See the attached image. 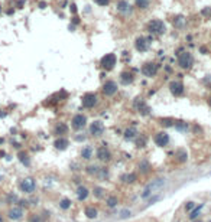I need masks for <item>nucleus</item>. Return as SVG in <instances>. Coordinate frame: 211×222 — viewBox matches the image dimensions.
Masks as SVG:
<instances>
[{
  "instance_id": "obj_19",
  "label": "nucleus",
  "mask_w": 211,
  "mask_h": 222,
  "mask_svg": "<svg viewBox=\"0 0 211 222\" xmlns=\"http://www.w3.org/2000/svg\"><path fill=\"white\" fill-rule=\"evenodd\" d=\"M54 146H55V149H58V150H65L68 146H69V140L65 139V137H58L55 140V143H54Z\"/></svg>"
},
{
  "instance_id": "obj_22",
  "label": "nucleus",
  "mask_w": 211,
  "mask_h": 222,
  "mask_svg": "<svg viewBox=\"0 0 211 222\" xmlns=\"http://www.w3.org/2000/svg\"><path fill=\"white\" fill-rule=\"evenodd\" d=\"M137 137V130L134 127H129L124 130V139L126 140H134Z\"/></svg>"
},
{
  "instance_id": "obj_44",
  "label": "nucleus",
  "mask_w": 211,
  "mask_h": 222,
  "mask_svg": "<svg viewBox=\"0 0 211 222\" xmlns=\"http://www.w3.org/2000/svg\"><path fill=\"white\" fill-rule=\"evenodd\" d=\"M200 51L202 52V54H207V48H205V46H201V48H200Z\"/></svg>"
},
{
  "instance_id": "obj_26",
  "label": "nucleus",
  "mask_w": 211,
  "mask_h": 222,
  "mask_svg": "<svg viewBox=\"0 0 211 222\" xmlns=\"http://www.w3.org/2000/svg\"><path fill=\"white\" fill-rule=\"evenodd\" d=\"M84 213L87 215V218H96L97 216V209L94 206H87L84 209Z\"/></svg>"
},
{
  "instance_id": "obj_15",
  "label": "nucleus",
  "mask_w": 211,
  "mask_h": 222,
  "mask_svg": "<svg viewBox=\"0 0 211 222\" xmlns=\"http://www.w3.org/2000/svg\"><path fill=\"white\" fill-rule=\"evenodd\" d=\"M96 156H97V159L101 160V162H110L111 160V152L106 146H100V147L97 149V152H96Z\"/></svg>"
},
{
  "instance_id": "obj_28",
  "label": "nucleus",
  "mask_w": 211,
  "mask_h": 222,
  "mask_svg": "<svg viewBox=\"0 0 211 222\" xmlns=\"http://www.w3.org/2000/svg\"><path fill=\"white\" fill-rule=\"evenodd\" d=\"M19 160L22 162L25 166H29V165H31V159H29V155H28V153H25V152H20V153H19Z\"/></svg>"
},
{
  "instance_id": "obj_38",
  "label": "nucleus",
  "mask_w": 211,
  "mask_h": 222,
  "mask_svg": "<svg viewBox=\"0 0 211 222\" xmlns=\"http://www.w3.org/2000/svg\"><path fill=\"white\" fill-rule=\"evenodd\" d=\"M202 206H204V205H200L198 208H195V211H194V212H191V215H189V218H191V219H195V218L198 216L197 213H200V211H201V208H202Z\"/></svg>"
},
{
  "instance_id": "obj_1",
  "label": "nucleus",
  "mask_w": 211,
  "mask_h": 222,
  "mask_svg": "<svg viewBox=\"0 0 211 222\" xmlns=\"http://www.w3.org/2000/svg\"><path fill=\"white\" fill-rule=\"evenodd\" d=\"M147 32L152 35H155V36H161V35H165L166 32V25L164 20H161V19H152V20H149L147 22Z\"/></svg>"
},
{
  "instance_id": "obj_34",
  "label": "nucleus",
  "mask_w": 211,
  "mask_h": 222,
  "mask_svg": "<svg viewBox=\"0 0 211 222\" xmlns=\"http://www.w3.org/2000/svg\"><path fill=\"white\" fill-rule=\"evenodd\" d=\"M161 121H162V126H165V127H172L175 124V120H172V118H162Z\"/></svg>"
},
{
  "instance_id": "obj_31",
  "label": "nucleus",
  "mask_w": 211,
  "mask_h": 222,
  "mask_svg": "<svg viewBox=\"0 0 211 222\" xmlns=\"http://www.w3.org/2000/svg\"><path fill=\"white\" fill-rule=\"evenodd\" d=\"M71 203H72V202H71L69 199H67V198H65V199H61L59 200V208L65 211V209H68V208H71Z\"/></svg>"
},
{
  "instance_id": "obj_10",
  "label": "nucleus",
  "mask_w": 211,
  "mask_h": 222,
  "mask_svg": "<svg viewBox=\"0 0 211 222\" xmlns=\"http://www.w3.org/2000/svg\"><path fill=\"white\" fill-rule=\"evenodd\" d=\"M116 10H117V13H120L122 16H129V15H132L133 7H132V4L129 3V0H117V3H116Z\"/></svg>"
},
{
  "instance_id": "obj_21",
  "label": "nucleus",
  "mask_w": 211,
  "mask_h": 222,
  "mask_svg": "<svg viewBox=\"0 0 211 222\" xmlns=\"http://www.w3.org/2000/svg\"><path fill=\"white\" fill-rule=\"evenodd\" d=\"M134 6L139 10H147L150 6V0H134Z\"/></svg>"
},
{
  "instance_id": "obj_30",
  "label": "nucleus",
  "mask_w": 211,
  "mask_h": 222,
  "mask_svg": "<svg viewBox=\"0 0 211 222\" xmlns=\"http://www.w3.org/2000/svg\"><path fill=\"white\" fill-rule=\"evenodd\" d=\"M123 179H124L126 183H134L136 179H137V175H136V173H129V175L123 176Z\"/></svg>"
},
{
  "instance_id": "obj_16",
  "label": "nucleus",
  "mask_w": 211,
  "mask_h": 222,
  "mask_svg": "<svg viewBox=\"0 0 211 222\" xmlns=\"http://www.w3.org/2000/svg\"><path fill=\"white\" fill-rule=\"evenodd\" d=\"M23 213H25V212H23V209L20 206H13V208L9 209L7 216H9L10 219H13V221H19V219L23 218Z\"/></svg>"
},
{
  "instance_id": "obj_24",
  "label": "nucleus",
  "mask_w": 211,
  "mask_h": 222,
  "mask_svg": "<svg viewBox=\"0 0 211 222\" xmlns=\"http://www.w3.org/2000/svg\"><path fill=\"white\" fill-rule=\"evenodd\" d=\"M136 107H137L139 112H142V114H149V107H147V104H146L143 100L137 101V102H136Z\"/></svg>"
},
{
  "instance_id": "obj_46",
  "label": "nucleus",
  "mask_w": 211,
  "mask_h": 222,
  "mask_svg": "<svg viewBox=\"0 0 211 222\" xmlns=\"http://www.w3.org/2000/svg\"><path fill=\"white\" fill-rule=\"evenodd\" d=\"M208 104H210V107H211V98H210V100H208Z\"/></svg>"
},
{
  "instance_id": "obj_6",
  "label": "nucleus",
  "mask_w": 211,
  "mask_h": 222,
  "mask_svg": "<svg viewBox=\"0 0 211 222\" xmlns=\"http://www.w3.org/2000/svg\"><path fill=\"white\" fill-rule=\"evenodd\" d=\"M19 188H20V190H22L23 193L31 195V193H34L35 189H36V182H35L34 178H25L20 180Z\"/></svg>"
},
{
  "instance_id": "obj_13",
  "label": "nucleus",
  "mask_w": 211,
  "mask_h": 222,
  "mask_svg": "<svg viewBox=\"0 0 211 222\" xmlns=\"http://www.w3.org/2000/svg\"><path fill=\"white\" fill-rule=\"evenodd\" d=\"M169 91L172 92V95L175 97H181L185 92V85L181 81H171L169 82Z\"/></svg>"
},
{
  "instance_id": "obj_2",
  "label": "nucleus",
  "mask_w": 211,
  "mask_h": 222,
  "mask_svg": "<svg viewBox=\"0 0 211 222\" xmlns=\"http://www.w3.org/2000/svg\"><path fill=\"white\" fill-rule=\"evenodd\" d=\"M194 55L188 52V51H184L182 54H178V67L181 69H191L194 65Z\"/></svg>"
},
{
  "instance_id": "obj_18",
  "label": "nucleus",
  "mask_w": 211,
  "mask_h": 222,
  "mask_svg": "<svg viewBox=\"0 0 211 222\" xmlns=\"http://www.w3.org/2000/svg\"><path fill=\"white\" fill-rule=\"evenodd\" d=\"M54 133H55L58 137H64V136L68 133V126L62 121L58 123V124L55 126V128H54Z\"/></svg>"
},
{
  "instance_id": "obj_23",
  "label": "nucleus",
  "mask_w": 211,
  "mask_h": 222,
  "mask_svg": "<svg viewBox=\"0 0 211 222\" xmlns=\"http://www.w3.org/2000/svg\"><path fill=\"white\" fill-rule=\"evenodd\" d=\"M93 147L91 146H85V147H83V150H81V157L84 159V160H90L91 157H93Z\"/></svg>"
},
{
  "instance_id": "obj_27",
  "label": "nucleus",
  "mask_w": 211,
  "mask_h": 222,
  "mask_svg": "<svg viewBox=\"0 0 211 222\" xmlns=\"http://www.w3.org/2000/svg\"><path fill=\"white\" fill-rule=\"evenodd\" d=\"M172 23H174V26H175L177 29H181V28L184 26V23H185V19H184L182 16H177V17L172 19Z\"/></svg>"
},
{
  "instance_id": "obj_17",
  "label": "nucleus",
  "mask_w": 211,
  "mask_h": 222,
  "mask_svg": "<svg viewBox=\"0 0 211 222\" xmlns=\"http://www.w3.org/2000/svg\"><path fill=\"white\" fill-rule=\"evenodd\" d=\"M133 81H134V75L132 71H123L122 74H120V82H122L123 85H129Z\"/></svg>"
},
{
  "instance_id": "obj_45",
  "label": "nucleus",
  "mask_w": 211,
  "mask_h": 222,
  "mask_svg": "<svg viewBox=\"0 0 211 222\" xmlns=\"http://www.w3.org/2000/svg\"><path fill=\"white\" fill-rule=\"evenodd\" d=\"M0 222H3V218H1V215H0Z\"/></svg>"
},
{
  "instance_id": "obj_41",
  "label": "nucleus",
  "mask_w": 211,
  "mask_h": 222,
  "mask_svg": "<svg viewBox=\"0 0 211 222\" xmlns=\"http://www.w3.org/2000/svg\"><path fill=\"white\" fill-rule=\"evenodd\" d=\"M194 208V202H188V205H185V209H188V211H191Z\"/></svg>"
},
{
  "instance_id": "obj_25",
  "label": "nucleus",
  "mask_w": 211,
  "mask_h": 222,
  "mask_svg": "<svg viewBox=\"0 0 211 222\" xmlns=\"http://www.w3.org/2000/svg\"><path fill=\"white\" fill-rule=\"evenodd\" d=\"M106 203H107V206L109 208H114V206H117V203H119V199H117V196H107V199H106Z\"/></svg>"
},
{
  "instance_id": "obj_48",
  "label": "nucleus",
  "mask_w": 211,
  "mask_h": 222,
  "mask_svg": "<svg viewBox=\"0 0 211 222\" xmlns=\"http://www.w3.org/2000/svg\"><path fill=\"white\" fill-rule=\"evenodd\" d=\"M210 17H211V13H210Z\"/></svg>"
},
{
  "instance_id": "obj_12",
  "label": "nucleus",
  "mask_w": 211,
  "mask_h": 222,
  "mask_svg": "<svg viewBox=\"0 0 211 222\" xmlns=\"http://www.w3.org/2000/svg\"><path fill=\"white\" fill-rule=\"evenodd\" d=\"M106 127H104V123L101 120H94V121L90 124V134L93 137H100L101 134L104 133Z\"/></svg>"
},
{
  "instance_id": "obj_32",
  "label": "nucleus",
  "mask_w": 211,
  "mask_h": 222,
  "mask_svg": "<svg viewBox=\"0 0 211 222\" xmlns=\"http://www.w3.org/2000/svg\"><path fill=\"white\" fill-rule=\"evenodd\" d=\"M178 162H179V163H184V162H187V159H188V157H187V152H185V150H178Z\"/></svg>"
},
{
  "instance_id": "obj_11",
  "label": "nucleus",
  "mask_w": 211,
  "mask_h": 222,
  "mask_svg": "<svg viewBox=\"0 0 211 222\" xmlns=\"http://www.w3.org/2000/svg\"><path fill=\"white\" fill-rule=\"evenodd\" d=\"M87 126V117L84 114H75L72 118H71V127L74 130H83L84 127Z\"/></svg>"
},
{
  "instance_id": "obj_47",
  "label": "nucleus",
  "mask_w": 211,
  "mask_h": 222,
  "mask_svg": "<svg viewBox=\"0 0 211 222\" xmlns=\"http://www.w3.org/2000/svg\"><path fill=\"white\" fill-rule=\"evenodd\" d=\"M0 13H1V4H0Z\"/></svg>"
},
{
  "instance_id": "obj_42",
  "label": "nucleus",
  "mask_w": 211,
  "mask_h": 222,
  "mask_svg": "<svg viewBox=\"0 0 211 222\" xmlns=\"http://www.w3.org/2000/svg\"><path fill=\"white\" fill-rule=\"evenodd\" d=\"M69 10L75 15V13H77V6H75V4H71V6H69Z\"/></svg>"
},
{
  "instance_id": "obj_39",
  "label": "nucleus",
  "mask_w": 211,
  "mask_h": 222,
  "mask_svg": "<svg viewBox=\"0 0 211 222\" xmlns=\"http://www.w3.org/2000/svg\"><path fill=\"white\" fill-rule=\"evenodd\" d=\"M96 1V4H99L101 7H106V6H109V3H110V0H94Z\"/></svg>"
},
{
  "instance_id": "obj_5",
  "label": "nucleus",
  "mask_w": 211,
  "mask_h": 222,
  "mask_svg": "<svg viewBox=\"0 0 211 222\" xmlns=\"http://www.w3.org/2000/svg\"><path fill=\"white\" fill-rule=\"evenodd\" d=\"M140 72H142L143 77H146V78L156 77V74L159 72V64H156V62H146L143 67H142Z\"/></svg>"
},
{
  "instance_id": "obj_3",
  "label": "nucleus",
  "mask_w": 211,
  "mask_h": 222,
  "mask_svg": "<svg viewBox=\"0 0 211 222\" xmlns=\"http://www.w3.org/2000/svg\"><path fill=\"white\" fill-rule=\"evenodd\" d=\"M165 185V179L159 178V179H155V180H152V182H149L147 185H146V188L143 189V193H142V198H147L149 195H152L155 190L158 189H161L162 186Z\"/></svg>"
},
{
  "instance_id": "obj_20",
  "label": "nucleus",
  "mask_w": 211,
  "mask_h": 222,
  "mask_svg": "<svg viewBox=\"0 0 211 222\" xmlns=\"http://www.w3.org/2000/svg\"><path fill=\"white\" fill-rule=\"evenodd\" d=\"M88 195H90V192H88V189L85 188V186H80V188L77 189L78 200H85L87 198H88Z\"/></svg>"
},
{
  "instance_id": "obj_14",
  "label": "nucleus",
  "mask_w": 211,
  "mask_h": 222,
  "mask_svg": "<svg viewBox=\"0 0 211 222\" xmlns=\"http://www.w3.org/2000/svg\"><path fill=\"white\" fill-rule=\"evenodd\" d=\"M153 141L158 147H165L169 143V134L166 131H158V133L153 136Z\"/></svg>"
},
{
  "instance_id": "obj_4",
  "label": "nucleus",
  "mask_w": 211,
  "mask_h": 222,
  "mask_svg": "<svg viewBox=\"0 0 211 222\" xmlns=\"http://www.w3.org/2000/svg\"><path fill=\"white\" fill-rule=\"evenodd\" d=\"M116 64H117V56L114 54H106L100 59V67L104 71H111L113 68L116 67Z\"/></svg>"
},
{
  "instance_id": "obj_37",
  "label": "nucleus",
  "mask_w": 211,
  "mask_h": 222,
  "mask_svg": "<svg viewBox=\"0 0 211 222\" xmlns=\"http://www.w3.org/2000/svg\"><path fill=\"white\" fill-rule=\"evenodd\" d=\"M139 167H140V170H142L143 173H146V172L149 170V163H147L146 160H143V162H142V163L139 165Z\"/></svg>"
},
{
  "instance_id": "obj_33",
  "label": "nucleus",
  "mask_w": 211,
  "mask_h": 222,
  "mask_svg": "<svg viewBox=\"0 0 211 222\" xmlns=\"http://www.w3.org/2000/svg\"><path fill=\"white\" fill-rule=\"evenodd\" d=\"M93 192H94V195H96L97 198H103V196H104V189L100 188V186H96Z\"/></svg>"
},
{
  "instance_id": "obj_8",
  "label": "nucleus",
  "mask_w": 211,
  "mask_h": 222,
  "mask_svg": "<svg viewBox=\"0 0 211 222\" xmlns=\"http://www.w3.org/2000/svg\"><path fill=\"white\" fill-rule=\"evenodd\" d=\"M97 102H99V98H97V95L94 94V92H87V94H84L83 97H81V105L84 107V108H93V107H96L97 105Z\"/></svg>"
},
{
  "instance_id": "obj_9",
  "label": "nucleus",
  "mask_w": 211,
  "mask_h": 222,
  "mask_svg": "<svg viewBox=\"0 0 211 222\" xmlns=\"http://www.w3.org/2000/svg\"><path fill=\"white\" fill-rule=\"evenodd\" d=\"M150 41H152L150 38H145V36L136 38V41H134V48H136V51L140 52V54L147 52L149 48H150Z\"/></svg>"
},
{
  "instance_id": "obj_40",
  "label": "nucleus",
  "mask_w": 211,
  "mask_h": 222,
  "mask_svg": "<svg viewBox=\"0 0 211 222\" xmlns=\"http://www.w3.org/2000/svg\"><path fill=\"white\" fill-rule=\"evenodd\" d=\"M19 203H20V208H22V206H25V208L29 206V200H19Z\"/></svg>"
},
{
  "instance_id": "obj_36",
  "label": "nucleus",
  "mask_w": 211,
  "mask_h": 222,
  "mask_svg": "<svg viewBox=\"0 0 211 222\" xmlns=\"http://www.w3.org/2000/svg\"><path fill=\"white\" fill-rule=\"evenodd\" d=\"M16 202H19L18 196L13 195V193H9V195H7V203H16Z\"/></svg>"
},
{
  "instance_id": "obj_35",
  "label": "nucleus",
  "mask_w": 211,
  "mask_h": 222,
  "mask_svg": "<svg viewBox=\"0 0 211 222\" xmlns=\"http://www.w3.org/2000/svg\"><path fill=\"white\" fill-rule=\"evenodd\" d=\"M100 172V167L99 166H88L87 167V173L88 175H96V173H99Z\"/></svg>"
},
{
  "instance_id": "obj_43",
  "label": "nucleus",
  "mask_w": 211,
  "mask_h": 222,
  "mask_svg": "<svg viewBox=\"0 0 211 222\" xmlns=\"http://www.w3.org/2000/svg\"><path fill=\"white\" fill-rule=\"evenodd\" d=\"M127 216H130V211H123L122 212V218H127Z\"/></svg>"
},
{
  "instance_id": "obj_7",
  "label": "nucleus",
  "mask_w": 211,
  "mask_h": 222,
  "mask_svg": "<svg viewBox=\"0 0 211 222\" xmlns=\"http://www.w3.org/2000/svg\"><path fill=\"white\" fill-rule=\"evenodd\" d=\"M103 94L106 95V97H113V95H116L117 94V91H119V87H117V82L116 81H113V79H107L104 84H103Z\"/></svg>"
},
{
  "instance_id": "obj_29",
  "label": "nucleus",
  "mask_w": 211,
  "mask_h": 222,
  "mask_svg": "<svg viewBox=\"0 0 211 222\" xmlns=\"http://www.w3.org/2000/svg\"><path fill=\"white\" fill-rule=\"evenodd\" d=\"M174 127L177 128L178 131H187V128H188V123H185V121H175Z\"/></svg>"
}]
</instances>
